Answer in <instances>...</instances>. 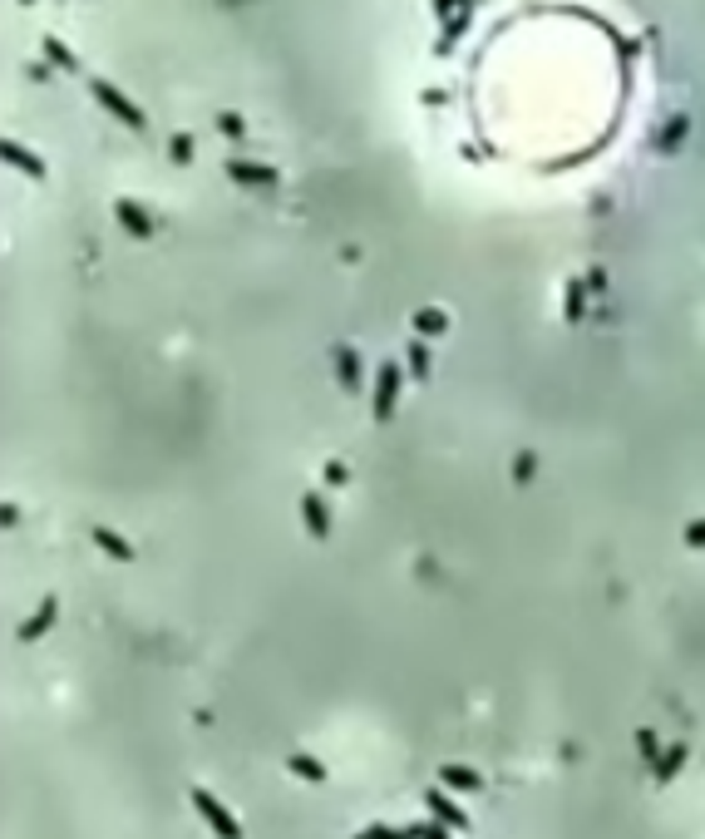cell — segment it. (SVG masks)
<instances>
[{
  "label": "cell",
  "instance_id": "25",
  "mask_svg": "<svg viewBox=\"0 0 705 839\" xmlns=\"http://www.w3.org/2000/svg\"><path fill=\"white\" fill-rule=\"evenodd\" d=\"M533 465H538V459H533V455H518V465H513V475H518V484H528Z\"/></svg>",
  "mask_w": 705,
  "mask_h": 839
},
{
  "label": "cell",
  "instance_id": "3",
  "mask_svg": "<svg viewBox=\"0 0 705 839\" xmlns=\"http://www.w3.org/2000/svg\"><path fill=\"white\" fill-rule=\"evenodd\" d=\"M405 365L399 361H385L380 371H375V401H371V410L375 420H390L395 415V405H399V385H405Z\"/></svg>",
  "mask_w": 705,
  "mask_h": 839
},
{
  "label": "cell",
  "instance_id": "21",
  "mask_svg": "<svg viewBox=\"0 0 705 839\" xmlns=\"http://www.w3.org/2000/svg\"><path fill=\"white\" fill-rule=\"evenodd\" d=\"M291 775H307V780L321 785V780H325V765L311 761V755H291Z\"/></svg>",
  "mask_w": 705,
  "mask_h": 839
},
{
  "label": "cell",
  "instance_id": "16",
  "mask_svg": "<svg viewBox=\"0 0 705 839\" xmlns=\"http://www.w3.org/2000/svg\"><path fill=\"white\" fill-rule=\"evenodd\" d=\"M45 60H50V65H60V69H79V55L60 35H45Z\"/></svg>",
  "mask_w": 705,
  "mask_h": 839
},
{
  "label": "cell",
  "instance_id": "6",
  "mask_svg": "<svg viewBox=\"0 0 705 839\" xmlns=\"http://www.w3.org/2000/svg\"><path fill=\"white\" fill-rule=\"evenodd\" d=\"M0 153H5L10 168H20V173H30V178H45V173H50L45 159H40L35 149H25L20 139H0Z\"/></svg>",
  "mask_w": 705,
  "mask_h": 839
},
{
  "label": "cell",
  "instance_id": "29",
  "mask_svg": "<svg viewBox=\"0 0 705 839\" xmlns=\"http://www.w3.org/2000/svg\"><path fill=\"white\" fill-rule=\"evenodd\" d=\"M223 5H237V0H223Z\"/></svg>",
  "mask_w": 705,
  "mask_h": 839
},
{
  "label": "cell",
  "instance_id": "1",
  "mask_svg": "<svg viewBox=\"0 0 705 839\" xmlns=\"http://www.w3.org/2000/svg\"><path fill=\"white\" fill-rule=\"evenodd\" d=\"M89 94H94V104H104V109H109L114 119L124 124V129H149V114H143L139 104H133L129 94L119 89V84H109L104 75H94V79H89Z\"/></svg>",
  "mask_w": 705,
  "mask_h": 839
},
{
  "label": "cell",
  "instance_id": "5",
  "mask_svg": "<svg viewBox=\"0 0 705 839\" xmlns=\"http://www.w3.org/2000/svg\"><path fill=\"white\" fill-rule=\"evenodd\" d=\"M223 168H227V178H233V183H247V188H271V183H277V168H271V163L227 159Z\"/></svg>",
  "mask_w": 705,
  "mask_h": 839
},
{
  "label": "cell",
  "instance_id": "7",
  "mask_svg": "<svg viewBox=\"0 0 705 839\" xmlns=\"http://www.w3.org/2000/svg\"><path fill=\"white\" fill-rule=\"evenodd\" d=\"M55 617H60V603H55V597H40V607L25 617V622H20V637H25V642H40V637L55 627Z\"/></svg>",
  "mask_w": 705,
  "mask_h": 839
},
{
  "label": "cell",
  "instance_id": "19",
  "mask_svg": "<svg viewBox=\"0 0 705 839\" xmlns=\"http://www.w3.org/2000/svg\"><path fill=\"white\" fill-rule=\"evenodd\" d=\"M405 371L409 375H415V381H425V375H429V351H425V341H409V351H405Z\"/></svg>",
  "mask_w": 705,
  "mask_h": 839
},
{
  "label": "cell",
  "instance_id": "17",
  "mask_svg": "<svg viewBox=\"0 0 705 839\" xmlns=\"http://www.w3.org/2000/svg\"><path fill=\"white\" fill-rule=\"evenodd\" d=\"M464 25H469V5H464V10H454V15H444V30H439V45H435L439 55H444V50L454 45L459 35H464Z\"/></svg>",
  "mask_w": 705,
  "mask_h": 839
},
{
  "label": "cell",
  "instance_id": "24",
  "mask_svg": "<svg viewBox=\"0 0 705 839\" xmlns=\"http://www.w3.org/2000/svg\"><path fill=\"white\" fill-rule=\"evenodd\" d=\"M321 475H325V484H331V489H341L345 479H351V475H345V465H341V459H325V469H321Z\"/></svg>",
  "mask_w": 705,
  "mask_h": 839
},
{
  "label": "cell",
  "instance_id": "20",
  "mask_svg": "<svg viewBox=\"0 0 705 839\" xmlns=\"http://www.w3.org/2000/svg\"><path fill=\"white\" fill-rule=\"evenodd\" d=\"M681 765H686V746H671V751H666V761H656V780H661V785L676 780Z\"/></svg>",
  "mask_w": 705,
  "mask_h": 839
},
{
  "label": "cell",
  "instance_id": "15",
  "mask_svg": "<svg viewBox=\"0 0 705 839\" xmlns=\"http://www.w3.org/2000/svg\"><path fill=\"white\" fill-rule=\"evenodd\" d=\"M415 331H419V336H444V331H449V317H444L439 307H419V311H415Z\"/></svg>",
  "mask_w": 705,
  "mask_h": 839
},
{
  "label": "cell",
  "instance_id": "12",
  "mask_svg": "<svg viewBox=\"0 0 705 839\" xmlns=\"http://www.w3.org/2000/svg\"><path fill=\"white\" fill-rule=\"evenodd\" d=\"M582 311H587V287H582V277H567V291H563V317L572 321H582Z\"/></svg>",
  "mask_w": 705,
  "mask_h": 839
},
{
  "label": "cell",
  "instance_id": "18",
  "mask_svg": "<svg viewBox=\"0 0 705 839\" xmlns=\"http://www.w3.org/2000/svg\"><path fill=\"white\" fill-rule=\"evenodd\" d=\"M351 839H419V825H409V830H390V825H365L361 834Z\"/></svg>",
  "mask_w": 705,
  "mask_h": 839
},
{
  "label": "cell",
  "instance_id": "13",
  "mask_svg": "<svg viewBox=\"0 0 705 839\" xmlns=\"http://www.w3.org/2000/svg\"><path fill=\"white\" fill-rule=\"evenodd\" d=\"M335 375H341L345 391H361V355H355L351 346H341V351H335Z\"/></svg>",
  "mask_w": 705,
  "mask_h": 839
},
{
  "label": "cell",
  "instance_id": "8",
  "mask_svg": "<svg viewBox=\"0 0 705 839\" xmlns=\"http://www.w3.org/2000/svg\"><path fill=\"white\" fill-rule=\"evenodd\" d=\"M114 217L124 223V233H133V237H153V217L143 213V207L133 203V198H119V203H114Z\"/></svg>",
  "mask_w": 705,
  "mask_h": 839
},
{
  "label": "cell",
  "instance_id": "10",
  "mask_svg": "<svg viewBox=\"0 0 705 839\" xmlns=\"http://www.w3.org/2000/svg\"><path fill=\"white\" fill-rule=\"evenodd\" d=\"M439 785L444 790H483V775L479 770H469V765H439Z\"/></svg>",
  "mask_w": 705,
  "mask_h": 839
},
{
  "label": "cell",
  "instance_id": "11",
  "mask_svg": "<svg viewBox=\"0 0 705 839\" xmlns=\"http://www.w3.org/2000/svg\"><path fill=\"white\" fill-rule=\"evenodd\" d=\"M686 129H691V114H671V119L656 129V153H676L681 139H686Z\"/></svg>",
  "mask_w": 705,
  "mask_h": 839
},
{
  "label": "cell",
  "instance_id": "4",
  "mask_svg": "<svg viewBox=\"0 0 705 839\" xmlns=\"http://www.w3.org/2000/svg\"><path fill=\"white\" fill-rule=\"evenodd\" d=\"M425 810L435 815V825H444V830H469L464 805L449 800V790H429V795H425Z\"/></svg>",
  "mask_w": 705,
  "mask_h": 839
},
{
  "label": "cell",
  "instance_id": "14",
  "mask_svg": "<svg viewBox=\"0 0 705 839\" xmlns=\"http://www.w3.org/2000/svg\"><path fill=\"white\" fill-rule=\"evenodd\" d=\"M94 543H99L104 553H114L119 563H133V543H129V539H119L114 529H94Z\"/></svg>",
  "mask_w": 705,
  "mask_h": 839
},
{
  "label": "cell",
  "instance_id": "27",
  "mask_svg": "<svg viewBox=\"0 0 705 839\" xmlns=\"http://www.w3.org/2000/svg\"><path fill=\"white\" fill-rule=\"evenodd\" d=\"M429 5H435V10H439V15H454V10H464V5H469V0H429Z\"/></svg>",
  "mask_w": 705,
  "mask_h": 839
},
{
  "label": "cell",
  "instance_id": "28",
  "mask_svg": "<svg viewBox=\"0 0 705 839\" xmlns=\"http://www.w3.org/2000/svg\"><path fill=\"white\" fill-rule=\"evenodd\" d=\"M636 746L646 751V761H656V736H651V731H641V736H636Z\"/></svg>",
  "mask_w": 705,
  "mask_h": 839
},
{
  "label": "cell",
  "instance_id": "23",
  "mask_svg": "<svg viewBox=\"0 0 705 839\" xmlns=\"http://www.w3.org/2000/svg\"><path fill=\"white\" fill-rule=\"evenodd\" d=\"M217 129H223V134H233V139H242V134H247V124H242V114H217Z\"/></svg>",
  "mask_w": 705,
  "mask_h": 839
},
{
  "label": "cell",
  "instance_id": "2",
  "mask_svg": "<svg viewBox=\"0 0 705 839\" xmlns=\"http://www.w3.org/2000/svg\"><path fill=\"white\" fill-rule=\"evenodd\" d=\"M188 800H193V810L203 815V825H207V830H213L217 839H242V825H237V815L227 810V805L217 800L213 790H203V785H193V790H188Z\"/></svg>",
  "mask_w": 705,
  "mask_h": 839
},
{
  "label": "cell",
  "instance_id": "22",
  "mask_svg": "<svg viewBox=\"0 0 705 839\" xmlns=\"http://www.w3.org/2000/svg\"><path fill=\"white\" fill-rule=\"evenodd\" d=\"M168 153H173V163H188L193 159V139H188V134H173V139H168Z\"/></svg>",
  "mask_w": 705,
  "mask_h": 839
},
{
  "label": "cell",
  "instance_id": "26",
  "mask_svg": "<svg viewBox=\"0 0 705 839\" xmlns=\"http://www.w3.org/2000/svg\"><path fill=\"white\" fill-rule=\"evenodd\" d=\"M686 543H691V549H705V519H700V523H691V529H686Z\"/></svg>",
  "mask_w": 705,
  "mask_h": 839
},
{
  "label": "cell",
  "instance_id": "9",
  "mask_svg": "<svg viewBox=\"0 0 705 839\" xmlns=\"http://www.w3.org/2000/svg\"><path fill=\"white\" fill-rule=\"evenodd\" d=\"M301 519H307L311 539H325V533H331V509H325L321 494H307V499H301Z\"/></svg>",
  "mask_w": 705,
  "mask_h": 839
}]
</instances>
